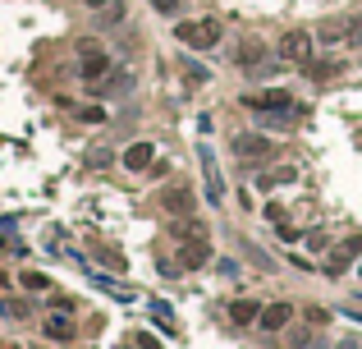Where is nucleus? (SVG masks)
<instances>
[{"mask_svg": "<svg viewBox=\"0 0 362 349\" xmlns=\"http://www.w3.org/2000/svg\"><path fill=\"white\" fill-rule=\"evenodd\" d=\"M358 258H362V234H348V239H339L331 248V258H326V276H344Z\"/></svg>", "mask_w": 362, "mask_h": 349, "instance_id": "2", "label": "nucleus"}, {"mask_svg": "<svg viewBox=\"0 0 362 349\" xmlns=\"http://www.w3.org/2000/svg\"><path fill=\"white\" fill-rule=\"evenodd\" d=\"M151 10H161V14H179V0H151Z\"/></svg>", "mask_w": 362, "mask_h": 349, "instance_id": "20", "label": "nucleus"}, {"mask_svg": "<svg viewBox=\"0 0 362 349\" xmlns=\"http://www.w3.org/2000/svg\"><path fill=\"white\" fill-rule=\"evenodd\" d=\"M101 74H110V56L96 46H83V78H101Z\"/></svg>", "mask_w": 362, "mask_h": 349, "instance_id": "11", "label": "nucleus"}, {"mask_svg": "<svg viewBox=\"0 0 362 349\" xmlns=\"http://www.w3.org/2000/svg\"><path fill=\"white\" fill-rule=\"evenodd\" d=\"M358 276H362V258H358Z\"/></svg>", "mask_w": 362, "mask_h": 349, "instance_id": "23", "label": "nucleus"}, {"mask_svg": "<svg viewBox=\"0 0 362 349\" xmlns=\"http://www.w3.org/2000/svg\"><path fill=\"white\" fill-rule=\"evenodd\" d=\"M88 5H92V10H106V5H110V0H88Z\"/></svg>", "mask_w": 362, "mask_h": 349, "instance_id": "22", "label": "nucleus"}, {"mask_svg": "<svg viewBox=\"0 0 362 349\" xmlns=\"http://www.w3.org/2000/svg\"><path fill=\"white\" fill-rule=\"evenodd\" d=\"M161 207H166L170 216H193L197 197H193V189H166V193H161Z\"/></svg>", "mask_w": 362, "mask_h": 349, "instance_id": "6", "label": "nucleus"}, {"mask_svg": "<svg viewBox=\"0 0 362 349\" xmlns=\"http://www.w3.org/2000/svg\"><path fill=\"white\" fill-rule=\"evenodd\" d=\"M197 161H202V180H207V202L220 207V202H225V180H220V161H216V152L207 143L197 147Z\"/></svg>", "mask_w": 362, "mask_h": 349, "instance_id": "3", "label": "nucleus"}, {"mask_svg": "<svg viewBox=\"0 0 362 349\" xmlns=\"http://www.w3.org/2000/svg\"><path fill=\"white\" fill-rule=\"evenodd\" d=\"M289 180H298V170H294V166L271 170V175H261V180H257V189H275V184H289Z\"/></svg>", "mask_w": 362, "mask_h": 349, "instance_id": "15", "label": "nucleus"}, {"mask_svg": "<svg viewBox=\"0 0 362 349\" xmlns=\"http://www.w3.org/2000/svg\"><path fill=\"white\" fill-rule=\"evenodd\" d=\"M234 152L248 156V161H261V156H271V138H261V134H239V138H234Z\"/></svg>", "mask_w": 362, "mask_h": 349, "instance_id": "7", "label": "nucleus"}, {"mask_svg": "<svg viewBox=\"0 0 362 349\" xmlns=\"http://www.w3.org/2000/svg\"><path fill=\"white\" fill-rule=\"evenodd\" d=\"M211 258V248H207V239H183V267H188V272H193V267H202V262Z\"/></svg>", "mask_w": 362, "mask_h": 349, "instance_id": "12", "label": "nucleus"}, {"mask_svg": "<svg viewBox=\"0 0 362 349\" xmlns=\"http://www.w3.org/2000/svg\"><path fill=\"white\" fill-rule=\"evenodd\" d=\"M183 78H193V83H207L211 74H207V69H202L197 60H183Z\"/></svg>", "mask_w": 362, "mask_h": 349, "instance_id": "18", "label": "nucleus"}, {"mask_svg": "<svg viewBox=\"0 0 362 349\" xmlns=\"http://www.w3.org/2000/svg\"><path fill=\"white\" fill-rule=\"evenodd\" d=\"M151 317L161 322L166 331H174V317H170V304H161V299H156V304H151Z\"/></svg>", "mask_w": 362, "mask_h": 349, "instance_id": "17", "label": "nucleus"}, {"mask_svg": "<svg viewBox=\"0 0 362 349\" xmlns=\"http://www.w3.org/2000/svg\"><path fill=\"white\" fill-rule=\"evenodd\" d=\"M280 60L285 64H307L312 60V37H307V32H285V37H280Z\"/></svg>", "mask_w": 362, "mask_h": 349, "instance_id": "4", "label": "nucleus"}, {"mask_svg": "<svg viewBox=\"0 0 362 349\" xmlns=\"http://www.w3.org/2000/svg\"><path fill=\"white\" fill-rule=\"evenodd\" d=\"M151 161H156V147H151V143H133V147H129V152H124V170H151Z\"/></svg>", "mask_w": 362, "mask_h": 349, "instance_id": "9", "label": "nucleus"}, {"mask_svg": "<svg viewBox=\"0 0 362 349\" xmlns=\"http://www.w3.org/2000/svg\"><path fill=\"white\" fill-rule=\"evenodd\" d=\"M23 285H28V289H46V276H37V272H28V276H23Z\"/></svg>", "mask_w": 362, "mask_h": 349, "instance_id": "21", "label": "nucleus"}, {"mask_svg": "<svg viewBox=\"0 0 362 349\" xmlns=\"http://www.w3.org/2000/svg\"><path fill=\"white\" fill-rule=\"evenodd\" d=\"M174 37H179L188 51H211L216 42H220V23L216 19H197V23H179L174 28Z\"/></svg>", "mask_w": 362, "mask_h": 349, "instance_id": "1", "label": "nucleus"}, {"mask_svg": "<svg viewBox=\"0 0 362 349\" xmlns=\"http://www.w3.org/2000/svg\"><path fill=\"white\" fill-rule=\"evenodd\" d=\"M229 322H234V326H248V322H257V304H248V299H234V304H229Z\"/></svg>", "mask_w": 362, "mask_h": 349, "instance_id": "14", "label": "nucleus"}, {"mask_svg": "<svg viewBox=\"0 0 362 349\" xmlns=\"http://www.w3.org/2000/svg\"><path fill=\"white\" fill-rule=\"evenodd\" d=\"M289 317H294V308H289V304H271V308H261V313H257L261 331H285Z\"/></svg>", "mask_w": 362, "mask_h": 349, "instance_id": "8", "label": "nucleus"}, {"mask_svg": "<svg viewBox=\"0 0 362 349\" xmlns=\"http://www.w3.org/2000/svg\"><path fill=\"white\" fill-rule=\"evenodd\" d=\"M92 285L106 289L110 299H120V304H133V299H138V289H133V285H120V280H110V276H101V272H92Z\"/></svg>", "mask_w": 362, "mask_h": 349, "instance_id": "10", "label": "nucleus"}, {"mask_svg": "<svg viewBox=\"0 0 362 349\" xmlns=\"http://www.w3.org/2000/svg\"><path fill=\"white\" fill-rule=\"evenodd\" d=\"M42 331L51 335V340H74V322L60 313V317H46V322H42Z\"/></svg>", "mask_w": 362, "mask_h": 349, "instance_id": "13", "label": "nucleus"}, {"mask_svg": "<svg viewBox=\"0 0 362 349\" xmlns=\"http://www.w3.org/2000/svg\"><path fill=\"white\" fill-rule=\"evenodd\" d=\"M321 42H348V19H339V23H326V28H321Z\"/></svg>", "mask_w": 362, "mask_h": 349, "instance_id": "16", "label": "nucleus"}, {"mask_svg": "<svg viewBox=\"0 0 362 349\" xmlns=\"http://www.w3.org/2000/svg\"><path fill=\"white\" fill-rule=\"evenodd\" d=\"M348 46L362 51V19H348Z\"/></svg>", "mask_w": 362, "mask_h": 349, "instance_id": "19", "label": "nucleus"}, {"mask_svg": "<svg viewBox=\"0 0 362 349\" xmlns=\"http://www.w3.org/2000/svg\"><path fill=\"white\" fill-rule=\"evenodd\" d=\"M243 106H248V110H298V101H294L289 92L271 88V92H248Z\"/></svg>", "mask_w": 362, "mask_h": 349, "instance_id": "5", "label": "nucleus"}]
</instances>
